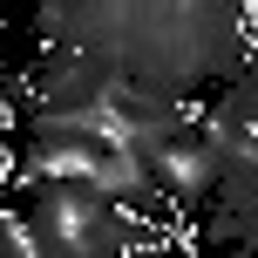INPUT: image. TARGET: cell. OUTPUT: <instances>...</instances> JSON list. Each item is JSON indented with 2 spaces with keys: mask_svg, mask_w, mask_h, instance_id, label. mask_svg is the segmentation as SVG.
Listing matches in <instances>:
<instances>
[{
  "mask_svg": "<svg viewBox=\"0 0 258 258\" xmlns=\"http://www.w3.org/2000/svg\"><path fill=\"white\" fill-rule=\"evenodd\" d=\"M150 170H156V190H163L170 211H204V204H218V190H224V163L204 143V129H190V136H177L163 156H150Z\"/></svg>",
  "mask_w": 258,
  "mask_h": 258,
  "instance_id": "obj_1",
  "label": "cell"
}]
</instances>
